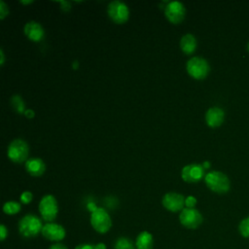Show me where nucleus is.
<instances>
[{"mask_svg":"<svg viewBox=\"0 0 249 249\" xmlns=\"http://www.w3.org/2000/svg\"><path fill=\"white\" fill-rule=\"evenodd\" d=\"M134 244L136 249H153L154 237L151 232L143 231L137 235Z\"/></svg>","mask_w":249,"mask_h":249,"instance_id":"nucleus-16","label":"nucleus"},{"mask_svg":"<svg viewBox=\"0 0 249 249\" xmlns=\"http://www.w3.org/2000/svg\"><path fill=\"white\" fill-rule=\"evenodd\" d=\"M180 47L184 53L192 54L196 49V37L192 34H185L180 40Z\"/></svg>","mask_w":249,"mask_h":249,"instance_id":"nucleus-17","label":"nucleus"},{"mask_svg":"<svg viewBox=\"0 0 249 249\" xmlns=\"http://www.w3.org/2000/svg\"><path fill=\"white\" fill-rule=\"evenodd\" d=\"M78 67H79L78 61H74V62H73V68H74V69H77Z\"/></svg>","mask_w":249,"mask_h":249,"instance_id":"nucleus-34","label":"nucleus"},{"mask_svg":"<svg viewBox=\"0 0 249 249\" xmlns=\"http://www.w3.org/2000/svg\"><path fill=\"white\" fill-rule=\"evenodd\" d=\"M204 182L208 189L217 194H226L231 188L229 177L221 171H210L204 176Z\"/></svg>","mask_w":249,"mask_h":249,"instance_id":"nucleus-2","label":"nucleus"},{"mask_svg":"<svg viewBox=\"0 0 249 249\" xmlns=\"http://www.w3.org/2000/svg\"><path fill=\"white\" fill-rule=\"evenodd\" d=\"M25 169L31 176L38 177L44 174L46 170V164L41 159L32 158L26 160Z\"/></svg>","mask_w":249,"mask_h":249,"instance_id":"nucleus-15","label":"nucleus"},{"mask_svg":"<svg viewBox=\"0 0 249 249\" xmlns=\"http://www.w3.org/2000/svg\"><path fill=\"white\" fill-rule=\"evenodd\" d=\"M20 204L17 201H7L3 205V211L7 215H15L20 211Z\"/></svg>","mask_w":249,"mask_h":249,"instance_id":"nucleus-18","label":"nucleus"},{"mask_svg":"<svg viewBox=\"0 0 249 249\" xmlns=\"http://www.w3.org/2000/svg\"><path fill=\"white\" fill-rule=\"evenodd\" d=\"M247 50H248V52H249V42H248V44H247Z\"/></svg>","mask_w":249,"mask_h":249,"instance_id":"nucleus-36","label":"nucleus"},{"mask_svg":"<svg viewBox=\"0 0 249 249\" xmlns=\"http://www.w3.org/2000/svg\"><path fill=\"white\" fill-rule=\"evenodd\" d=\"M41 234L47 240L58 242L65 238L66 231H65V229L61 225L56 224L54 222H50V223H46L43 226Z\"/></svg>","mask_w":249,"mask_h":249,"instance_id":"nucleus-10","label":"nucleus"},{"mask_svg":"<svg viewBox=\"0 0 249 249\" xmlns=\"http://www.w3.org/2000/svg\"><path fill=\"white\" fill-rule=\"evenodd\" d=\"M8 15L9 7L3 1H0V19H4Z\"/></svg>","mask_w":249,"mask_h":249,"instance_id":"nucleus-23","label":"nucleus"},{"mask_svg":"<svg viewBox=\"0 0 249 249\" xmlns=\"http://www.w3.org/2000/svg\"><path fill=\"white\" fill-rule=\"evenodd\" d=\"M238 231L243 237L249 238V216L240 221L238 225Z\"/></svg>","mask_w":249,"mask_h":249,"instance_id":"nucleus-21","label":"nucleus"},{"mask_svg":"<svg viewBox=\"0 0 249 249\" xmlns=\"http://www.w3.org/2000/svg\"><path fill=\"white\" fill-rule=\"evenodd\" d=\"M225 119V112L220 107H211L205 113V122L210 127L220 126Z\"/></svg>","mask_w":249,"mask_h":249,"instance_id":"nucleus-13","label":"nucleus"},{"mask_svg":"<svg viewBox=\"0 0 249 249\" xmlns=\"http://www.w3.org/2000/svg\"><path fill=\"white\" fill-rule=\"evenodd\" d=\"M161 203L166 210L170 212H179L184 209L185 197L181 194L170 192L163 196Z\"/></svg>","mask_w":249,"mask_h":249,"instance_id":"nucleus-11","label":"nucleus"},{"mask_svg":"<svg viewBox=\"0 0 249 249\" xmlns=\"http://www.w3.org/2000/svg\"><path fill=\"white\" fill-rule=\"evenodd\" d=\"M24 34L27 36V38L33 42H39L44 38L45 32L42 27V25L34 20L28 21L23 28Z\"/></svg>","mask_w":249,"mask_h":249,"instance_id":"nucleus-14","label":"nucleus"},{"mask_svg":"<svg viewBox=\"0 0 249 249\" xmlns=\"http://www.w3.org/2000/svg\"><path fill=\"white\" fill-rule=\"evenodd\" d=\"M87 207H88V209L90 211V213L93 212V211H95V210L98 208V207L95 205V203H93V202H89L88 205H87Z\"/></svg>","mask_w":249,"mask_h":249,"instance_id":"nucleus-30","label":"nucleus"},{"mask_svg":"<svg viewBox=\"0 0 249 249\" xmlns=\"http://www.w3.org/2000/svg\"><path fill=\"white\" fill-rule=\"evenodd\" d=\"M95 249H106V245L103 242H99L95 244Z\"/></svg>","mask_w":249,"mask_h":249,"instance_id":"nucleus-32","label":"nucleus"},{"mask_svg":"<svg viewBox=\"0 0 249 249\" xmlns=\"http://www.w3.org/2000/svg\"><path fill=\"white\" fill-rule=\"evenodd\" d=\"M202 166H203L204 169H205V168H209V167H210V162H209V161H204V162L202 163Z\"/></svg>","mask_w":249,"mask_h":249,"instance_id":"nucleus-33","label":"nucleus"},{"mask_svg":"<svg viewBox=\"0 0 249 249\" xmlns=\"http://www.w3.org/2000/svg\"><path fill=\"white\" fill-rule=\"evenodd\" d=\"M196 204V198L193 196H189L185 198V205L187 208H194Z\"/></svg>","mask_w":249,"mask_h":249,"instance_id":"nucleus-24","label":"nucleus"},{"mask_svg":"<svg viewBox=\"0 0 249 249\" xmlns=\"http://www.w3.org/2000/svg\"><path fill=\"white\" fill-rule=\"evenodd\" d=\"M28 145L22 139H15L8 146V158L16 163H20L24 161L28 157Z\"/></svg>","mask_w":249,"mask_h":249,"instance_id":"nucleus-6","label":"nucleus"},{"mask_svg":"<svg viewBox=\"0 0 249 249\" xmlns=\"http://www.w3.org/2000/svg\"><path fill=\"white\" fill-rule=\"evenodd\" d=\"M186 68L188 74L196 80L205 79L210 71V66L207 60L199 56H195L189 59Z\"/></svg>","mask_w":249,"mask_h":249,"instance_id":"nucleus-4","label":"nucleus"},{"mask_svg":"<svg viewBox=\"0 0 249 249\" xmlns=\"http://www.w3.org/2000/svg\"><path fill=\"white\" fill-rule=\"evenodd\" d=\"M109 18L118 24H123L127 21L129 18V10L127 6L121 1H112L107 7Z\"/></svg>","mask_w":249,"mask_h":249,"instance_id":"nucleus-7","label":"nucleus"},{"mask_svg":"<svg viewBox=\"0 0 249 249\" xmlns=\"http://www.w3.org/2000/svg\"><path fill=\"white\" fill-rule=\"evenodd\" d=\"M179 221L181 225L189 230L197 229L203 222V217L201 213L196 208H184L180 215Z\"/></svg>","mask_w":249,"mask_h":249,"instance_id":"nucleus-8","label":"nucleus"},{"mask_svg":"<svg viewBox=\"0 0 249 249\" xmlns=\"http://www.w3.org/2000/svg\"><path fill=\"white\" fill-rule=\"evenodd\" d=\"M4 62H5V54H4L3 49H0V65L3 66Z\"/></svg>","mask_w":249,"mask_h":249,"instance_id":"nucleus-31","label":"nucleus"},{"mask_svg":"<svg viewBox=\"0 0 249 249\" xmlns=\"http://www.w3.org/2000/svg\"><path fill=\"white\" fill-rule=\"evenodd\" d=\"M204 176V168L202 164L191 163L182 168L181 177L185 182L196 183L202 179Z\"/></svg>","mask_w":249,"mask_h":249,"instance_id":"nucleus-12","label":"nucleus"},{"mask_svg":"<svg viewBox=\"0 0 249 249\" xmlns=\"http://www.w3.org/2000/svg\"><path fill=\"white\" fill-rule=\"evenodd\" d=\"M39 212L47 223L54 221L58 213V205L55 197L52 195L44 196L39 202Z\"/></svg>","mask_w":249,"mask_h":249,"instance_id":"nucleus-5","label":"nucleus"},{"mask_svg":"<svg viewBox=\"0 0 249 249\" xmlns=\"http://www.w3.org/2000/svg\"><path fill=\"white\" fill-rule=\"evenodd\" d=\"M33 1H31V0H29V1H20V3L21 4H23V5H25V4H31Z\"/></svg>","mask_w":249,"mask_h":249,"instance_id":"nucleus-35","label":"nucleus"},{"mask_svg":"<svg viewBox=\"0 0 249 249\" xmlns=\"http://www.w3.org/2000/svg\"><path fill=\"white\" fill-rule=\"evenodd\" d=\"M11 103L13 108L16 110L17 113L18 114H24L25 112V105L22 100V98L19 95H14L11 99Z\"/></svg>","mask_w":249,"mask_h":249,"instance_id":"nucleus-20","label":"nucleus"},{"mask_svg":"<svg viewBox=\"0 0 249 249\" xmlns=\"http://www.w3.org/2000/svg\"><path fill=\"white\" fill-rule=\"evenodd\" d=\"M41 219L34 214L23 216L18 222V232L22 237L31 238L41 233L43 229Z\"/></svg>","mask_w":249,"mask_h":249,"instance_id":"nucleus-1","label":"nucleus"},{"mask_svg":"<svg viewBox=\"0 0 249 249\" xmlns=\"http://www.w3.org/2000/svg\"><path fill=\"white\" fill-rule=\"evenodd\" d=\"M115 249H135V244L127 237H119L114 245Z\"/></svg>","mask_w":249,"mask_h":249,"instance_id":"nucleus-19","label":"nucleus"},{"mask_svg":"<svg viewBox=\"0 0 249 249\" xmlns=\"http://www.w3.org/2000/svg\"><path fill=\"white\" fill-rule=\"evenodd\" d=\"M33 198V196H32V193L28 192V191H25L23 192L21 195H20V201L24 204H28Z\"/></svg>","mask_w":249,"mask_h":249,"instance_id":"nucleus-22","label":"nucleus"},{"mask_svg":"<svg viewBox=\"0 0 249 249\" xmlns=\"http://www.w3.org/2000/svg\"><path fill=\"white\" fill-rule=\"evenodd\" d=\"M92 229L99 233H106L112 227V220L108 212L101 207H98L95 211L90 213L89 218Z\"/></svg>","mask_w":249,"mask_h":249,"instance_id":"nucleus-3","label":"nucleus"},{"mask_svg":"<svg viewBox=\"0 0 249 249\" xmlns=\"http://www.w3.org/2000/svg\"><path fill=\"white\" fill-rule=\"evenodd\" d=\"M59 3L61 4V9H62L63 11H69V10H70L71 5H70L69 2H67V1H62V2H59Z\"/></svg>","mask_w":249,"mask_h":249,"instance_id":"nucleus-27","label":"nucleus"},{"mask_svg":"<svg viewBox=\"0 0 249 249\" xmlns=\"http://www.w3.org/2000/svg\"><path fill=\"white\" fill-rule=\"evenodd\" d=\"M49 249H67V247L61 243H54L51 245Z\"/></svg>","mask_w":249,"mask_h":249,"instance_id":"nucleus-28","label":"nucleus"},{"mask_svg":"<svg viewBox=\"0 0 249 249\" xmlns=\"http://www.w3.org/2000/svg\"><path fill=\"white\" fill-rule=\"evenodd\" d=\"M164 15L169 22L173 24H179L185 18L186 8L181 2L171 1L168 2L164 7Z\"/></svg>","mask_w":249,"mask_h":249,"instance_id":"nucleus-9","label":"nucleus"},{"mask_svg":"<svg viewBox=\"0 0 249 249\" xmlns=\"http://www.w3.org/2000/svg\"><path fill=\"white\" fill-rule=\"evenodd\" d=\"M7 236H8V229L6 228L5 225H1L0 226V240L4 241Z\"/></svg>","mask_w":249,"mask_h":249,"instance_id":"nucleus-25","label":"nucleus"},{"mask_svg":"<svg viewBox=\"0 0 249 249\" xmlns=\"http://www.w3.org/2000/svg\"><path fill=\"white\" fill-rule=\"evenodd\" d=\"M24 116H25L26 118H28V119H32V118H34L35 113H34V111L31 110V109H26L25 112H24Z\"/></svg>","mask_w":249,"mask_h":249,"instance_id":"nucleus-29","label":"nucleus"},{"mask_svg":"<svg viewBox=\"0 0 249 249\" xmlns=\"http://www.w3.org/2000/svg\"><path fill=\"white\" fill-rule=\"evenodd\" d=\"M75 249H95V244L91 243H81L78 244Z\"/></svg>","mask_w":249,"mask_h":249,"instance_id":"nucleus-26","label":"nucleus"}]
</instances>
